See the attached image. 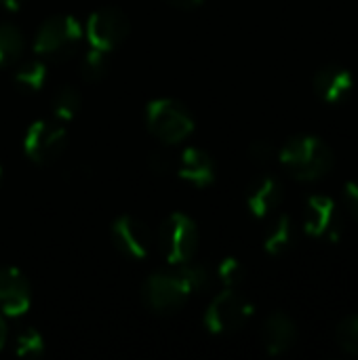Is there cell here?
<instances>
[{
	"mask_svg": "<svg viewBox=\"0 0 358 360\" xmlns=\"http://www.w3.org/2000/svg\"><path fill=\"white\" fill-rule=\"evenodd\" d=\"M281 162L295 179L314 181L331 171L333 150L319 137L300 135L283 146Z\"/></svg>",
	"mask_w": 358,
	"mask_h": 360,
	"instance_id": "6da1fadb",
	"label": "cell"
},
{
	"mask_svg": "<svg viewBox=\"0 0 358 360\" xmlns=\"http://www.w3.org/2000/svg\"><path fill=\"white\" fill-rule=\"evenodd\" d=\"M146 122L150 133L165 143H179L194 131V118L175 99H154L148 103Z\"/></svg>",
	"mask_w": 358,
	"mask_h": 360,
	"instance_id": "7a4b0ae2",
	"label": "cell"
},
{
	"mask_svg": "<svg viewBox=\"0 0 358 360\" xmlns=\"http://www.w3.org/2000/svg\"><path fill=\"white\" fill-rule=\"evenodd\" d=\"M82 40V25L76 17L57 15L46 19L34 38V51L42 57L63 59L76 51Z\"/></svg>",
	"mask_w": 358,
	"mask_h": 360,
	"instance_id": "3957f363",
	"label": "cell"
},
{
	"mask_svg": "<svg viewBox=\"0 0 358 360\" xmlns=\"http://www.w3.org/2000/svg\"><path fill=\"white\" fill-rule=\"evenodd\" d=\"M160 249H162L165 259L173 266L192 262L198 249L196 224L184 213L169 215L160 228Z\"/></svg>",
	"mask_w": 358,
	"mask_h": 360,
	"instance_id": "277c9868",
	"label": "cell"
},
{
	"mask_svg": "<svg viewBox=\"0 0 358 360\" xmlns=\"http://www.w3.org/2000/svg\"><path fill=\"white\" fill-rule=\"evenodd\" d=\"M141 295L150 310L165 314V312H173V310L181 308V304L192 295V289L179 268L177 272L152 274L143 283Z\"/></svg>",
	"mask_w": 358,
	"mask_h": 360,
	"instance_id": "5b68a950",
	"label": "cell"
},
{
	"mask_svg": "<svg viewBox=\"0 0 358 360\" xmlns=\"http://www.w3.org/2000/svg\"><path fill=\"white\" fill-rule=\"evenodd\" d=\"M253 316V306L232 289L219 293L205 312V327L213 335L238 331Z\"/></svg>",
	"mask_w": 358,
	"mask_h": 360,
	"instance_id": "8992f818",
	"label": "cell"
},
{
	"mask_svg": "<svg viewBox=\"0 0 358 360\" xmlns=\"http://www.w3.org/2000/svg\"><path fill=\"white\" fill-rule=\"evenodd\" d=\"M129 34V19L122 11L106 6L91 13L87 21V38L91 49L114 51Z\"/></svg>",
	"mask_w": 358,
	"mask_h": 360,
	"instance_id": "52a82bcc",
	"label": "cell"
},
{
	"mask_svg": "<svg viewBox=\"0 0 358 360\" xmlns=\"http://www.w3.org/2000/svg\"><path fill=\"white\" fill-rule=\"evenodd\" d=\"M23 150L38 165L53 162L65 150V129L51 120L32 122L23 137Z\"/></svg>",
	"mask_w": 358,
	"mask_h": 360,
	"instance_id": "ba28073f",
	"label": "cell"
},
{
	"mask_svg": "<svg viewBox=\"0 0 358 360\" xmlns=\"http://www.w3.org/2000/svg\"><path fill=\"white\" fill-rule=\"evenodd\" d=\"M112 240L131 259H143L152 251V232L150 228L131 215H124L112 226Z\"/></svg>",
	"mask_w": 358,
	"mask_h": 360,
	"instance_id": "9c48e42d",
	"label": "cell"
},
{
	"mask_svg": "<svg viewBox=\"0 0 358 360\" xmlns=\"http://www.w3.org/2000/svg\"><path fill=\"white\" fill-rule=\"evenodd\" d=\"M304 230L308 236H327L331 243L340 240L342 224L335 213V202L329 196H310L306 205Z\"/></svg>",
	"mask_w": 358,
	"mask_h": 360,
	"instance_id": "30bf717a",
	"label": "cell"
},
{
	"mask_svg": "<svg viewBox=\"0 0 358 360\" xmlns=\"http://www.w3.org/2000/svg\"><path fill=\"white\" fill-rule=\"evenodd\" d=\"M32 304L30 285L17 268L0 270V310L6 316H21Z\"/></svg>",
	"mask_w": 358,
	"mask_h": 360,
	"instance_id": "8fae6325",
	"label": "cell"
},
{
	"mask_svg": "<svg viewBox=\"0 0 358 360\" xmlns=\"http://www.w3.org/2000/svg\"><path fill=\"white\" fill-rule=\"evenodd\" d=\"M354 86L352 74L340 65H327L317 72L314 76V91L319 97L327 103H340L344 101Z\"/></svg>",
	"mask_w": 358,
	"mask_h": 360,
	"instance_id": "7c38bea8",
	"label": "cell"
},
{
	"mask_svg": "<svg viewBox=\"0 0 358 360\" xmlns=\"http://www.w3.org/2000/svg\"><path fill=\"white\" fill-rule=\"evenodd\" d=\"M281 200H283V186H281L279 179L272 177V175L257 177V179L249 186V190H247V205H249V211H251L257 219L268 217V215L279 207Z\"/></svg>",
	"mask_w": 358,
	"mask_h": 360,
	"instance_id": "4fadbf2b",
	"label": "cell"
},
{
	"mask_svg": "<svg viewBox=\"0 0 358 360\" xmlns=\"http://www.w3.org/2000/svg\"><path fill=\"white\" fill-rule=\"evenodd\" d=\"M177 173H179L181 179L190 181L192 186L207 188L215 179V165H213V158L207 152H203L198 148H188V150L181 152Z\"/></svg>",
	"mask_w": 358,
	"mask_h": 360,
	"instance_id": "5bb4252c",
	"label": "cell"
},
{
	"mask_svg": "<svg viewBox=\"0 0 358 360\" xmlns=\"http://www.w3.org/2000/svg\"><path fill=\"white\" fill-rule=\"evenodd\" d=\"M262 338H264V346H266L268 354L279 356V354H285L293 348L298 331H295L293 321L287 314L274 312L272 316H268L264 331H262Z\"/></svg>",
	"mask_w": 358,
	"mask_h": 360,
	"instance_id": "9a60e30c",
	"label": "cell"
},
{
	"mask_svg": "<svg viewBox=\"0 0 358 360\" xmlns=\"http://www.w3.org/2000/svg\"><path fill=\"white\" fill-rule=\"evenodd\" d=\"M291 243H293V226H291V219H289V215H281L274 221V226L270 228L264 247H266V251L270 255H283L291 247Z\"/></svg>",
	"mask_w": 358,
	"mask_h": 360,
	"instance_id": "2e32d148",
	"label": "cell"
},
{
	"mask_svg": "<svg viewBox=\"0 0 358 360\" xmlns=\"http://www.w3.org/2000/svg\"><path fill=\"white\" fill-rule=\"evenodd\" d=\"M21 51L23 34L11 23H0V68L15 63L21 57Z\"/></svg>",
	"mask_w": 358,
	"mask_h": 360,
	"instance_id": "e0dca14e",
	"label": "cell"
},
{
	"mask_svg": "<svg viewBox=\"0 0 358 360\" xmlns=\"http://www.w3.org/2000/svg\"><path fill=\"white\" fill-rule=\"evenodd\" d=\"M80 103H82L80 93L74 86H63L53 97V114L59 122H68L78 114Z\"/></svg>",
	"mask_w": 358,
	"mask_h": 360,
	"instance_id": "ac0fdd59",
	"label": "cell"
},
{
	"mask_svg": "<svg viewBox=\"0 0 358 360\" xmlns=\"http://www.w3.org/2000/svg\"><path fill=\"white\" fill-rule=\"evenodd\" d=\"M46 80V65L38 59L21 63V68L15 72V82L23 86L25 91H40Z\"/></svg>",
	"mask_w": 358,
	"mask_h": 360,
	"instance_id": "d6986e66",
	"label": "cell"
},
{
	"mask_svg": "<svg viewBox=\"0 0 358 360\" xmlns=\"http://www.w3.org/2000/svg\"><path fill=\"white\" fill-rule=\"evenodd\" d=\"M80 70L87 82H99L108 72V53L99 49H89V53L82 59Z\"/></svg>",
	"mask_w": 358,
	"mask_h": 360,
	"instance_id": "ffe728a7",
	"label": "cell"
},
{
	"mask_svg": "<svg viewBox=\"0 0 358 360\" xmlns=\"http://www.w3.org/2000/svg\"><path fill=\"white\" fill-rule=\"evenodd\" d=\"M335 338H338V344L340 348L358 359V314H352L348 319H344L335 331Z\"/></svg>",
	"mask_w": 358,
	"mask_h": 360,
	"instance_id": "44dd1931",
	"label": "cell"
},
{
	"mask_svg": "<svg viewBox=\"0 0 358 360\" xmlns=\"http://www.w3.org/2000/svg\"><path fill=\"white\" fill-rule=\"evenodd\" d=\"M17 356L21 359H36L44 352V340L36 329H25L19 333L17 338V346H15Z\"/></svg>",
	"mask_w": 358,
	"mask_h": 360,
	"instance_id": "7402d4cb",
	"label": "cell"
},
{
	"mask_svg": "<svg viewBox=\"0 0 358 360\" xmlns=\"http://www.w3.org/2000/svg\"><path fill=\"white\" fill-rule=\"evenodd\" d=\"M217 276L228 289H234V287L243 285V281L247 276V270L236 257H226L217 268Z\"/></svg>",
	"mask_w": 358,
	"mask_h": 360,
	"instance_id": "603a6c76",
	"label": "cell"
},
{
	"mask_svg": "<svg viewBox=\"0 0 358 360\" xmlns=\"http://www.w3.org/2000/svg\"><path fill=\"white\" fill-rule=\"evenodd\" d=\"M249 154L255 162H268L272 156H274V148L268 143V141H255L251 148H249Z\"/></svg>",
	"mask_w": 358,
	"mask_h": 360,
	"instance_id": "cb8c5ba5",
	"label": "cell"
},
{
	"mask_svg": "<svg viewBox=\"0 0 358 360\" xmlns=\"http://www.w3.org/2000/svg\"><path fill=\"white\" fill-rule=\"evenodd\" d=\"M344 198H346V205H348L350 215L358 221V181H350V184L346 186Z\"/></svg>",
	"mask_w": 358,
	"mask_h": 360,
	"instance_id": "d4e9b609",
	"label": "cell"
},
{
	"mask_svg": "<svg viewBox=\"0 0 358 360\" xmlns=\"http://www.w3.org/2000/svg\"><path fill=\"white\" fill-rule=\"evenodd\" d=\"M150 167H152L156 173H165V171H169V167H171L169 156H165V154H160V152L152 154V156H150Z\"/></svg>",
	"mask_w": 358,
	"mask_h": 360,
	"instance_id": "484cf974",
	"label": "cell"
},
{
	"mask_svg": "<svg viewBox=\"0 0 358 360\" xmlns=\"http://www.w3.org/2000/svg\"><path fill=\"white\" fill-rule=\"evenodd\" d=\"M167 2H171V4L177 6V8H194V6H198L203 0H167Z\"/></svg>",
	"mask_w": 358,
	"mask_h": 360,
	"instance_id": "4316f807",
	"label": "cell"
},
{
	"mask_svg": "<svg viewBox=\"0 0 358 360\" xmlns=\"http://www.w3.org/2000/svg\"><path fill=\"white\" fill-rule=\"evenodd\" d=\"M0 4L6 8V11H19L23 6V0H0Z\"/></svg>",
	"mask_w": 358,
	"mask_h": 360,
	"instance_id": "83f0119b",
	"label": "cell"
},
{
	"mask_svg": "<svg viewBox=\"0 0 358 360\" xmlns=\"http://www.w3.org/2000/svg\"><path fill=\"white\" fill-rule=\"evenodd\" d=\"M4 344H6V325H4L2 314H0V350L4 348Z\"/></svg>",
	"mask_w": 358,
	"mask_h": 360,
	"instance_id": "f1b7e54d",
	"label": "cell"
},
{
	"mask_svg": "<svg viewBox=\"0 0 358 360\" xmlns=\"http://www.w3.org/2000/svg\"><path fill=\"white\" fill-rule=\"evenodd\" d=\"M0 175H2V169H0Z\"/></svg>",
	"mask_w": 358,
	"mask_h": 360,
	"instance_id": "f546056e",
	"label": "cell"
}]
</instances>
